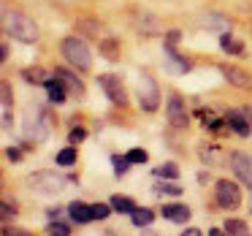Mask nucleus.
I'll list each match as a JSON object with an SVG mask.
<instances>
[{"label":"nucleus","mask_w":252,"mask_h":236,"mask_svg":"<svg viewBox=\"0 0 252 236\" xmlns=\"http://www.w3.org/2000/svg\"><path fill=\"white\" fill-rule=\"evenodd\" d=\"M46 231H49V234H60V236H68V234H71V225L60 223V220H52V223L46 225Z\"/></svg>","instance_id":"obj_30"},{"label":"nucleus","mask_w":252,"mask_h":236,"mask_svg":"<svg viewBox=\"0 0 252 236\" xmlns=\"http://www.w3.org/2000/svg\"><path fill=\"white\" fill-rule=\"evenodd\" d=\"M130 220H133V225H138V228H147V225L155 223V212L147 209V206H136L133 214H130Z\"/></svg>","instance_id":"obj_18"},{"label":"nucleus","mask_w":252,"mask_h":236,"mask_svg":"<svg viewBox=\"0 0 252 236\" xmlns=\"http://www.w3.org/2000/svg\"><path fill=\"white\" fill-rule=\"evenodd\" d=\"M127 158H130V163H147V158H149V155L144 152L141 147H133L130 152H127Z\"/></svg>","instance_id":"obj_31"},{"label":"nucleus","mask_w":252,"mask_h":236,"mask_svg":"<svg viewBox=\"0 0 252 236\" xmlns=\"http://www.w3.org/2000/svg\"><path fill=\"white\" fill-rule=\"evenodd\" d=\"M109 203L114 206V212H120V214H133V209H136V203H133L130 198H125V196H114Z\"/></svg>","instance_id":"obj_25"},{"label":"nucleus","mask_w":252,"mask_h":236,"mask_svg":"<svg viewBox=\"0 0 252 236\" xmlns=\"http://www.w3.org/2000/svg\"><path fill=\"white\" fill-rule=\"evenodd\" d=\"M198 155H201V160H203L206 166H220V160H222V155H220V147H214V144H209V147L203 144Z\"/></svg>","instance_id":"obj_22"},{"label":"nucleus","mask_w":252,"mask_h":236,"mask_svg":"<svg viewBox=\"0 0 252 236\" xmlns=\"http://www.w3.org/2000/svg\"><path fill=\"white\" fill-rule=\"evenodd\" d=\"M22 79H25V82H30V84H38V87H44L46 79H49V73H46L44 68H25V71H22Z\"/></svg>","instance_id":"obj_20"},{"label":"nucleus","mask_w":252,"mask_h":236,"mask_svg":"<svg viewBox=\"0 0 252 236\" xmlns=\"http://www.w3.org/2000/svg\"><path fill=\"white\" fill-rule=\"evenodd\" d=\"M22 136H25V141H30V144H41V141H46V136H49V117L44 114V109H41L38 103L30 106V109L25 111Z\"/></svg>","instance_id":"obj_2"},{"label":"nucleus","mask_w":252,"mask_h":236,"mask_svg":"<svg viewBox=\"0 0 252 236\" xmlns=\"http://www.w3.org/2000/svg\"><path fill=\"white\" fill-rule=\"evenodd\" d=\"M3 109H11V84L3 82Z\"/></svg>","instance_id":"obj_34"},{"label":"nucleus","mask_w":252,"mask_h":236,"mask_svg":"<svg viewBox=\"0 0 252 236\" xmlns=\"http://www.w3.org/2000/svg\"><path fill=\"white\" fill-rule=\"evenodd\" d=\"M158 179H176L179 176V166L176 163H160V166H155V171H152Z\"/></svg>","instance_id":"obj_24"},{"label":"nucleus","mask_w":252,"mask_h":236,"mask_svg":"<svg viewBox=\"0 0 252 236\" xmlns=\"http://www.w3.org/2000/svg\"><path fill=\"white\" fill-rule=\"evenodd\" d=\"M100 52H103L106 57H111V60H114V57H117V46H114V41H100Z\"/></svg>","instance_id":"obj_32"},{"label":"nucleus","mask_w":252,"mask_h":236,"mask_svg":"<svg viewBox=\"0 0 252 236\" xmlns=\"http://www.w3.org/2000/svg\"><path fill=\"white\" fill-rule=\"evenodd\" d=\"M6 155H8V160H14V163H19V160H22V152H19L17 147H6Z\"/></svg>","instance_id":"obj_35"},{"label":"nucleus","mask_w":252,"mask_h":236,"mask_svg":"<svg viewBox=\"0 0 252 236\" xmlns=\"http://www.w3.org/2000/svg\"><path fill=\"white\" fill-rule=\"evenodd\" d=\"M111 203H93V220H106L111 214Z\"/></svg>","instance_id":"obj_29"},{"label":"nucleus","mask_w":252,"mask_h":236,"mask_svg":"<svg viewBox=\"0 0 252 236\" xmlns=\"http://www.w3.org/2000/svg\"><path fill=\"white\" fill-rule=\"evenodd\" d=\"M84 138H87V131H84V128H73V131H71V144H82L84 141Z\"/></svg>","instance_id":"obj_33"},{"label":"nucleus","mask_w":252,"mask_h":236,"mask_svg":"<svg viewBox=\"0 0 252 236\" xmlns=\"http://www.w3.org/2000/svg\"><path fill=\"white\" fill-rule=\"evenodd\" d=\"M244 117L250 120V125H252V106H244Z\"/></svg>","instance_id":"obj_40"},{"label":"nucleus","mask_w":252,"mask_h":236,"mask_svg":"<svg viewBox=\"0 0 252 236\" xmlns=\"http://www.w3.org/2000/svg\"><path fill=\"white\" fill-rule=\"evenodd\" d=\"M201 25L206 30H214V33H228V28H230V22L222 17V14H203Z\"/></svg>","instance_id":"obj_16"},{"label":"nucleus","mask_w":252,"mask_h":236,"mask_svg":"<svg viewBox=\"0 0 252 236\" xmlns=\"http://www.w3.org/2000/svg\"><path fill=\"white\" fill-rule=\"evenodd\" d=\"M63 57H65V60L71 63V68H76V71H90V66H93L90 46L84 44L79 35H68V38L63 41Z\"/></svg>","instance_id":"obj_3"},{"label":"nucleus","mask_w":252,"mask_h":236,"mask_svg":"<svg viewBox=\"0 0 252 236\" xmlns=\"http://www.w3.org/2000/svg\"><path fill=\"white\" fill-rule=\"evenodd\" d=\"M3 131H11V114H8V109H3Z\"/></svg>","instance_id":"obj_38"},{"label":"nucleus","mask_w":252,"mask_h":236,"mask_svg":"<svg viewBox=\"0 0 252 236\" xmlns=\"http://www.w3.org/2000/svg\"><path fill=\"white\" fill-rule=\"evenodd\" d=\"M98 84L103 87V93L109 95V101L114 106H127V93H125L122 82L114 76V73H103V76H98Z\"/></svg>","instance_id":"obj_8"},{"label":"nucleus","mask_w":252,"mask_h":236,"mask_svg":"<svg viewBox=\"0 0 252 236\" xmlns=\"http://www.w3.org/2000/svg\"><path fill=\"white\" fill-rule=\"evenodd\" d=\"M76 163V149L73 147H65L57 152V166H73Z\"/></svg>","instance_id":"obj_27"},{"label":"nucleus","mask_w":252,"mask_h":236,"mask_svg":"<svg viewBox=\"0 0 252 236\" xmlns=\"http://www.w3.org/2000/svg\"><path fill=\"white\" fill-rule=\"evenodd\" d=\"M44 90H46V95H49V103H63V101L68 98V84L63 82V79L57 76V73L46 79Z\"/></svg>","instance_id":"obj_11"},{"label":"nucleus","mask_w":252,"mask_h":236,"mask_svg":"<svg viewBox=\"0 0 252 236\" xmlns=\"http://www.w3.org/2000/svg\"><path fill=\"white\" fill-rule=\"evenodd\" d=\"M46 217H49V220H57V217H60V206H52L49 212H46Z\"/></svg>","instance_id":"obj_39"},{"label":"nucleus","mask_w":252,"mask_h":236,"mask_svg":"<svg viewBox=\"0 0 252 236\" xmlns=\"http://www.w3.org/2000/svg\"><path fill=\"white\" fill-rule=\"evenodd\" d=\"M165 114H168V122L176 128V131H185L190 125V114H187V106L179 95H168V106H165Z\"/></svg>","instance_id":"obj_7"},{"label":"nucleus","mask_w":252,"mask_h":236,"mask_svg":"<svg viewBox=\"0 0 252 236\" xmlns=\"http://www.w3.org/2000/svg\"><path fill=\"white\" fill-rule=\"evenodd\" d=\"M0 212H3V220H11L14 214H17V209H11V203H3V209H0Z\"/></svg>","instance_id":"obj_37"},{"label":"nucleus","mask_w":252,"mask_h":236,"mask_svg":"<svg viewBox=\"0 0 252 236\" xmlns=\"http://www.w3.org/2000/svg\"><path fill=\"white\" fill-rule=\"evenodd\" d=\"M220 73H222V79L228 84H233L236 90H252V76L247 71H241V68H236V66H220Z\"/></svg>","instance_id":"obj_10"},{"label":"nucleus","mask_w":252,"mask_h":236,"mask_svg":"<svg viewBox=\"0 0 252 236\" xmlns=\"http://www.w3.org/2000/svg\"><path fill=\"white\" fill-rule=\"evenodd\" d=\"M230 169L233 174L244 182L247 187H252V158L247 152H233L230 155Z\"/></svg>","instance_id":"obj_9"},{"label":"nucleus","mask_w":252,"mask_h":236,"mask_svg":"<svg viewBox=\"0 0 252 236\" xmlns=\"http://www.w3.org/2000/svg\"><path fill=\"white\" fill-rule=\"evenodd\" d=\"M228 125L233 128V133H236V136H241V138L252 136V125H250V120L244 117V111H230V114H228Z\"/></svg>","instance_id":"obj_15"},{"label":"nucleus","mask_w":252,"mask_h":236,"mask_svg":"<svg viewBox=\"0 0 252 236\" xmlns=\"http://www.w3.org/2000/svg\"><path fill=\"white\" fill-rule=\"evenodd\" d=\"M3 33L8 38L22 41V44H35L38 41V28H35L33 19L22 11H11V8L3 11Z\"/></svg>","instance_id":"obj_1"},{"label":"nucleus","mask_w":252,"mask_h":236,"mask_svg":"<svg viewBox=\"0 0 252 236\" xmlns=\"http://www.w3.org/2000/svg\"><path fill=\"white\" fill-rule=\"evenodd\" d=\"M222 231H228V234H247V223L244 220H225Z\"/></svg>","instance_id":"obj_28"},{"label":"nucleus","mask_w":252,"mask_h":236,"mask_svg":"<svg viewBox=\"0 0 252 236\" xmlns=\"http://www.w3.org/2000/svg\"><path fill=\"white\" fill-rule=\"evenodd\" d=\"M220 46H222V52H228V55H241V52H244V44H241L239 38H233V35H228V33L220 35Z\"/></svg>","instance_id":"obj_21"},{"label":"nucleus","mask_w":252,"mask_h":236,"mask_svg":"<svg viewBox=\"0 0 252 236\" xmlns=\"http://www.w3.org/2000/svg\"><path fill=\"white\" fill-rule=\"evenodd\" d=\"M55 73H57V76H60V79H63V82H65V84H68V90H71L73 95H79V98H82V95H84V87H82V82H79V79L73 76V73H68L65 68H57Z\"/></svg>","instance_id":"obj_19"},{"label":"nucleus","mask_w":252,"mask_h":236,"mask_svg":"<svg viewBox=\"0 0 252 236\" xmlns=\"http://www.w3.org/2000/svg\"><path fill=\"white\" fill-rule=\"evenodd\" d=\"M214 201H217V206L233 212V209L241 203L239 185H236V182H230V179H220L217 185H214Z\"/></svg>","instance_id":"obj_6"},{"label":"nucleus","mask_w":252,"mask_h":236,"mask_svg":"<svg viewBox=\"0 0 252 236\" xmlns=\"http://www.w3.org/2000/svg\"><path fill=\"white\" fill-rule=\"evenodd\" d=\"M152 193H155V196H160V198H165V196L176 198V196H182V187L179 185H171V179H160V182H155V185H152Z\"/></svg>","instance_id":"obj_17"},{"label":"nucleus","mask_w":252,"mask_h":236,"mask_svg":"<svg viewBox=\"0 0 252 236\" xmlns=\"http://www.w3.org/2000/svg\"><path fill=\"white\" fill-rule=\"evenodd\" d=\"M138 106H141L144 111H158L160 106V90H158V82H155L149 73H144L141 79H138Z\"/></svg>","instance_id":"obj_5"},{"label":"nucleus","mask_w":252,"mask_h":236,"mask_svg":"<svg viewBox=\"0 0 252 236\" xmlns=\"http://www.w3.org/2000/svg\"><path fill=\"white\" fill-rule=\"evenodd\" d=\"M138 30H141L144 35H155V33L160 30L158 17H152V14H144V17H138Z\"/></svg>","instance_id":"obj_23"},{"label":"nucleus","mask_w":252,"mask_h":236,"mask_svg":"<svg viewBox=\"0 0 252 236\" xmlns=\"http://www.w3.org/2000/svg\"><path fill=\"white\" fill-rule=\"evenodd\" d=\"M163 214L168 223H176V225H185L187 220H190V206H185V203H163Z\"/></svg>","instance_id":"obj_12"},{"label":"nucleus","mask_w":252,"mask_h":236,"mask_svg":"<svg viewBox=\"0 0 252 236\" xmlns=\"http://www.w3.org/2000/svg\"><path fill=\"white\" fill-rule=\"evenodd\" d=\"M179 38H182V33L179 30H171V33H165V44H179Z\"/></svg>","instance_id":"obj_36"},{"label":"nucleus","mask_w":252,"mask_h":236,"mask_svg":"<svg viewBox=\"0 0 252 236\" xmlns=\"http://www.w3.org/2000/svg\"><path fill=\"white\" fill-rule=\"evenodd\" d=\"M68 217L76 225H87L93 220V206H87L82 201H73V203H68Z\"/></svg>","instance_id":"obj_14"},{"label":"nucleus","mask_w":252,"mask_h":236,"mask_svg":"<svg viewBox=\"0 0 252 236\" xmlns=\"http://www.w3.org/2000/svg\"><path fill=\"white\" fill-rule=\"evenodd\" d=\"M163 52H165V63H168V71H174V73H187V71H190V63H187L182 55H176L174 44H163Z\"/></svg>","instance_id":"obj_13"},{"label":"nucleus","mask_w":252,"mask_h":236,"mask_svg":"<svg viewBox=\"0 0 252 236\" xmlns=\"http://www.w3.org/2000/svg\"><path fill=\"white\" fill-rule=\"evenodd\" d=\"M250 212H252V203H250Z\"/></svg>","instance_id":"obj_41"},{"label":"nucleus","mask_w":252,"mask_h":236,"mask_svg":"<svg viewBox=\"0 0 252 236\" xmlns=\"http://www.w3.org/2000/svg\"><path fill=\"white\" fill-rule=\"evenodd\" d=\"M28 185L38 196H55V193H60L65 187V179L60 174H55V171H38V174L28 176Z\"/></svg>","instance_id":"obj_4"},{"label":"nucleus","mask_w":252,"mask_h":236,"mask_svg":"<svg viewBox=\"0 0 252 236\" xmlns=\"http://www.w3.org/2000/svg\"><path fill=\"white\" fill-rule=\"evenodd\" d=\"M111 166H114V174L117 176H125L127 174V169H130V158H122V155H114V158H111Z\"/></svg>","instance_id":"obj_26"}]
</instances>
